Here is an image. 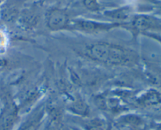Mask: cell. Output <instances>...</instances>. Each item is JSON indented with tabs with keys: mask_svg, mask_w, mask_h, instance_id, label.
<instances>
[{
	"mask_svg": "<svg viewBox=\"0 0 161 130\" xmlns=\"http://www.w3.org/2000/svg\"><path fill=\"white\" fill-rule=\"evenodd\" d=\"M71 48L83 59L103 67L131 68L139 63L137 52L119 42L96 40L75 43Z\"/></svg>",
	"mask_w": 161,
	"mask_h": 130,
	"instance_id": "obj_1",
	"label": "cell"
},
{
	"mask_svg": "<svg viewBox=\"0 0 161 130\" xmlns=\"http://www.w3.org/2000/svg\"><path fill=\"white\" fill-rule=\"evenodd\" d=\"M124 23L113 21H101L94 19L76 17L71 22L69 31H76L86 35H97L116 28H123Z\"/></svg>",
	"mask_w": 161,
	"mask_h": 130,
	"instance_id": "obj_2",
	"label": "cell"
},
{
	"mask_svg": "<svg viewBox=\"0 0 161 130\" xmlns=\"http://www.w3.org/2000/svg\"><path fill=\"white\" fill-rule=\"evenodd\" d=\"M76 16L68 8L52 6L47 9L44 13V21L50 31L58 32L69 31L71 22Z\"/></svg>",
	"mask_w": 161,
	"mask_h": 130,
	"instance_id": "obj_3",
	"label": "cell"
},
{
	"mask_svg": "<svg viewBox=\"0 0 161 130\" xmlns=\"http://www.w3.org/2000/svg\"><path fill=\"white\" fill-rule=\"evenodd\" d=\"M114 125L119 130H151L153 128L149 119L136 113H126L116 117Z\"/></svg>",
	"mask_w": 161,
	"mask_h": 130,
	"instance_id": "obj_4",
	"label": "cell"
},
{
	"mask_svg": "<svg viewBox=\"0 0 161 130\" xmlns=\"http://www.w3.org/2000/svg\"><path fill=\"white\" fill-rule=\"evenodd\" d=\"M134 103L140 107L158 108L161 106V92L155 89H147L137 95Z\"/></svg>",
	"mask_w": 161,
	"mask_h": 130,
	"instance_id": "obj_5",
	"label": "cell"
},
{
	"mask_svg": "<svg viewBox=\"0 0 161 130\" xmlns=\"http://www.w3.org/2000/svg\"><path fill=\"white\" fill-rule=\"evenodd\" d=\"M79 118L78 123L83 130H112L113 128V123L105 117H86Z\"/></svg>",
	"mask_w": 161,
	"mask_h": 130,
	"instance_id": "obj_6",
	"label": "cell"
},
{
	"mask_svg": "<svg viewBox=\"0 0 161 130\" xmlns=\"http://www.w3.org/2000/svg\"><path fill=\"white\" fill-rule=\"evenodd\" d=\"M39 5L24 9L20 14V25L23 28H31L37 25L41 18Z\"/></svg>",
	"mask_w": 161,
	"mask_h": 130,
	"instance_id": "obj_7",
	"label": "cell"
},
{
	"mask_svg": "<svg viewBox=\"0 0 161 130\" xmlns=\"http://www.w3.org/2000/svg\"><path fill=\"white\" fill-rule=\"evenodd\" d=\"M81 6L88 12L99 13L102 12L104 6L99 3L98 0H80Z\"/></svg>",
	"mask_w": 161,
	"mask_h": 130,
	"instance_id": "obj_8",
	"label": "cell"
},
{
	"mask_svg": "<svg viewBox=\"0 0 161 130\" xmlns=\"http://www.w3.org/2000/svg\"><path fill=\"white\" fill-rule=\"evenodd\" d=\"M157 112L156 113V116H157V117H160V118H161V106L159 107L158 108H157Z\"/></svg>",
	"mask_w": 161,
	"mask_h": 130,
	"instance_id": "obj_9",
	"label": "cell"
},
{
	"mask_svg": "<svg viewBox=\"0 0 161 130\" xmlns=\"http://www.w3.org/2000/svg\"><path fill=\"white\" fill-rule=\"evenodd\" d=\"M151 130H161V124H160V125H157V126H155L153 128H153Z\"/></svg>",
	"mask_w": 161,
	"mask_h": 130,
	"instance_id": "obj_10",
	"label": "cell"
},
{
	"mask_svg": "<svg viewBox=\"0 0 161 130\" xmlns=\"http://www.w3.org/2000/svg\"><path fill=\"white\" fill-rule=\"evenodd\" d=\"M50 1H52V0H41L42 3H44V2H50Z\"/></svg>",
	"mask_w": 161,
	"mask_h": 130,
	"instance_id": "obj_11",
	"label": "cell"
},
{
	"mask_svg": "<svg viewBox=\"0 0 161 130\" xmlns=\"http://www.w3.org/2000/svg\"><path fill=\"white\" fill-rule=\"evenodd\" d=\"M67 130H70V129H67Z\"/></svg>",
	"mask_w": 161,
	"mask_h": 130,
	"instance_id": "obj_12",
	"label": "cell"
}]
</instances>
